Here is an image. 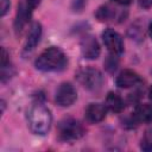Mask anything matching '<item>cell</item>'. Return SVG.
<instances>
[{"label":"cell","instance_id":"13","mask_svg":"<svg viewBox=\"0 0 152 152\" xmlns=\"http://www.w3.org/2000/svg\"><path fill=\"white\" fill-rule=\"evenodd\" d=\"M109 110L114 112V113H120L124 110L125 108V103L124 100L115 93H108L107 97H106V104H104Z\"/></svg>","mask_w":152,"mask_h":152},{"label":"cell","instance_id":"10","mask_svg":"<svg viewBox=\"0 0 152 152\" xmlns=\"http://www.w3.org/2000/svg\"><path fill=\"white\" fill-rule=\"evenodd\" d=\"M40 36H42V25L39 23H33L28 31L26 42L24 44V52H26V53L31 52L39 43Z\"/></svg>","mask_w":152,"mask_h":152},{"label":"cell","instance_id":"1","mask_svg":"<svg viewBox=\"0 0 152 152\" xmlns=\"http://www.w3.org/2000/svg\"><path fill=\"white\" fill-rule=\"evenodd\" d=\"M66 63L65 53L59 48L51 46L37 57L34 65L40 71H61L66 66Z\"/></svg>","mask_w":152,"mask_h":152},{"label":"cell","instance_id":"19","mask_svg":"<svg viewBox=\"0 0 152 152\" xmlns=\"http://www.w3.org/2000/svg\"><path fill=\"white\" fill-rule=\"evenodd\" d=\"M148 34H150V37H151V39H152V23L148 25Z\"/></svg>","mask_w":152,"mask_h":152},{"label":"cell","instance_id":"8","mask_svg":"<svg viewBox=\"0 0 152 152\" xmlns=\"http://www.w3.org/2000/svg\"><path fill=\"white\" fill-rule=\"evenodd\" d=\"M81 52L87 59H96L100 55V45L94 36L87 34L81 39Z\"/></svg>","mask_w":152,"mask_h":152},{"label":"cell","instance_id":"18","mask_svg":"<svg viewBox=\"0 0 152 152\" xmlns=\"http://www.w3.org/2000/svg\"><path fill=\"white\" fill-rule=\"evenodd\" d=\"M114 2L119 4V5H122V6H126V5H129L132 2V0H113Z\"/></svg>","mask_w":152,"mask_h":152},{"label":"cell","instance_id":"6","mask_svg":"<svg viewBox=\"0 0 152 152\" xmlns=\"http://www.w3.org/2000/svg\"><path fill=\"white\" fill-rule=\"evenodd\" d=\"M102 40L113 56H120L124 52V40L122 37L114 30L107 28L102 32Z\"/></svg>","mask_w":152,"mask_h":152},{"label":"cell","instance_id":"11","mask_svg":"<svg viewBox=\"0 0 152 152\" xmlns=\"http://www.w3.org/2000/svg\"><path fill=\"white\" fill-rule=\"evenodd\" d=\"M107 107L101 103H90L86 109V118L89 122L96 124L106 118Z\"/></svg>","mask_w":152,"mask_h":152},{"label":"cell","instance_id":"7","mask_svg":"<svg viewBox=\"0 0 152 152\" xmlns=\"http://www.w3.org/2000/svg\"><path fill=\"white\" fill-rule=\"evenodd\" d=\"M77 99L76 89L70 83H62L55 94V101L61 107L71 106Z\"/></svg>","mask_w":152,"mask_h":152},{"label":"cell","instance_id":"12","mask_svg":"<svg viewBox=\"0 0 152 152\" xmlns=\"http://www.w3.org/2000/svg\"><path fill=\"white\" fill-rule=\"evenodd\" d=\"M132 116L135 122H142V124L152 122V104L150 103L138 104Z\"/></svg>","mask_w":152,"mask_h":152},{"label":"cell","instance_id":"14","mask_svg":"<svg viewBox=\"0 0 152 152\" xmlns=\"http://www.w3.org/2000/svg\"><path fill=\"white\" fill-rule=\"evenodd\" d=\"M96 17L100 21H109V20H113L115 18V10H113L112 7L104 5V6H101L97 12H96Z\"/></svg>","mask_w":152,"mask_h":152},{"label":"cell","instance_id":"9","mask_svg":"<svg viewBox=\"0 0 152 152\" xmlns=\"http://www.w3.org/2000/svg\"><path fill=\"white\" fill-rule=\"evenodd\" d=\"M116 86L119 88L122 89H127L131 87H135L139 83H141V78L140 76L132 70H124L119 74V76L116 77Z\"/></svg>","mask_w":152,"mask_h":152},{"label":"cell","instance_id":"4","mask_svg":"<svg viewBox=\"0 0 152 152\" xmlns=\"http://www.w3.org/2000/svg\"><path fill=\"white\" fill-rule=\"evenodd\" d=\"M84 134L82 124L72 118H66L58 124V135L62 140H76Z\"/></svg>","mask_w":152,"mask_h":152},{"label":"cell","instance_id":"5","mask_svg":"<svg viewBox=\"0 0 152 152\" xmlns=\"http://www.w3.org/2000/svg\"><path fill=\"white\" fill-rule=\"evenodd\" d=\"M39 4V0H21L20 4L18 5V11L14 20V30L15 32H20L24 26L28 23L31 14L36 6Z\"/></svg>","mask_w":152,"mask_h":152},{"label":"cell","instance_id":"17","mask_svg":"<svg viewBox=\"0 0 152 152\" xmlns=\"http://www.w3.org/2000/svg\"><path fill=\"white\" fill-rule=\"evenodd\" d=\"M139 5L142 8H150L152 7V0H139Z\"/></svg>","mask_w":152,"mask_h":152},{"label":"cell","instance_id":"15","mask_svg":"<svg viewBox=\"0 0 152 152\" xmlns=\"http://www.w3.org/2000/svg\"><path fill=\"white\" fill-rule=\"evenodd\" d=\"M140 148L142 151H152V128L145 131L141 140H140Z\"/></svg>","mask_w":152,"mask_h":152},{"label":"cell","instance_id":"2","mask_svg":"<svg viewBox=\"0 0 152 152\" xmlns=\"http://www.w3.org/2000/svg\"><path fill=\"white\" fill-rule=\"evenodd\" d=\"M51 122L52 116L50 110L42 104L32 107L28 112V126L34 134L45 135L51 127Z\"/></svg>","mask_w":152,"mask_h":152},{"label":"cell","instance_id":"3","mask_svg":"<svg viewBox=\"0 0 152 152\" xmlns=\"http://www.w3.org/2000/svg\"><path fill=\"white\" fill-rule=\"evenodd\" d=\"M76 78L82 87L88 90H99L103 83V76L95 68H83L76 74Z\"/></svg>","mask_w":152,"mask_h":152},{"label":"cell","instance_id":"16","mask_svg":"<svg viewBox=\"0 0 152 152\" xmlns=\"http://www.w3.org/2000/svg\"><path fill=\"white\" fill-rule=\"evenodd\" d=\"M10 6H11V2L10 0H0V15L4 17L7 11L10 10Z\"/></svg>","mask_w":152,"mask_h":152},{"label":"cell","instance_id":"20","mask_svg":"<svg viewBox=\"0 0 152 152\" xmlns=\"http://www.w3.org/2000/svg\"><path fill=\"white\" fill-rule=\"evenodd\" d=\"M148 96H150V99L152 100V87H151L150 90H148Z\"/></svg>","mask_w":152,"mask_h":152}]
</instances>
